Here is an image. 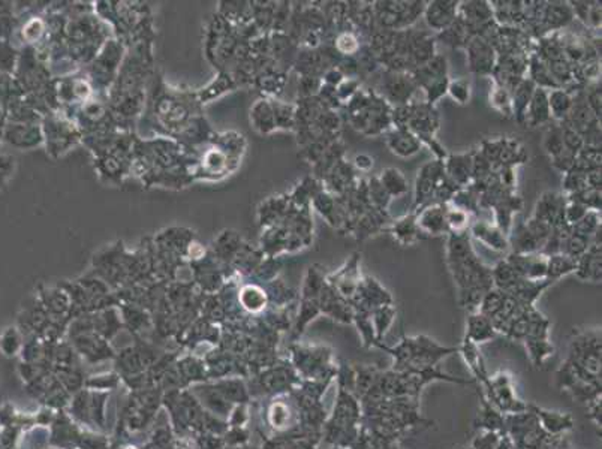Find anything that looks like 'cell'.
<instances>
[{"label":"cell","mask_w":602,"mask_h":449,"mask_svg":"<svg viewBox=\"0 0 602 449\" xmlns=\"http://www.w3.org/2000/svg\"><path fill=\"white\" fill-rule=\"evenodd\" d=\"M447 262L459 288L461 306L476 311L483 296L493 288V280L491 268L476 256L469 233L448 234Z\"/></svg>","instance_id":"1"},{"label":"cell","mask_w":602,"mask_h":449,"mask_svg":"<svg viewBox=\"0 0 602 449\" xmlns=\"http://www.w3.org/2000/svg\"><path fill=\"white\" fill-rule=\"evenodd\" d=\"M345 110L351 126L364 137H378L393 128V106L376 90L360 89Z\"/></svg>","instance_id":"2"},{"label":"cell","mask_w":602,"mask_h":449,"mask_svg":"<svg viewBox=\"0 0 602 449\" xmlns=\"http://www.w3.org/2000/svg\"><path fill=\"white\" fill-rule=\"evenodd\" d=\"M376 31H407L422 16L426 2H402V0H381L372 2Z\"/></svg>","instance_id":"3"},{"label":"cell","mask_w":602,"mask_h":449,"mask_svg":"<svg viewBox=\"0 0 602 449\" xmlns=\"http://www.w3.org/2000/svg\"><path fill=\"white\" fill-rule=\"evenodd\" d=\"M417 90L418 86L410 72L385 71L382 74L378 93L394 108L412 102Z\"/></svg>","instance_id":"4"},{"label":"cell","mask_w":602,"mask_h":449,"mask_svg":"<svg viewBox=\"0 0 602 449\" xmlns=\"http://www.w3.org/2000/svg\"><path fill=\"white\" fill-rule=\"evenodd\" d=\"M444 160H430L420 168L414 184V210L426 206L434 195L436 187L444 180Z\"/></svg>","instance_id":"5"},{"label":"cell","mask_w":602,"mask_h":449,"mask_svg":"<svg viewBox=\"0 0 602 449\" xmlns=\"http://www.w3.org/2000/svg\"><path fill=\"white\" fill-rule=\"evenodd\" d=\"M360 262H361V255L360 253H352L349 260L345 262V265L339 268L336 273H333L330 277L327 279V283L334 288V291L341 296L351 299L354 295L357 294V289L361 282V271H360Z\"/></svg>","instance_id":"6"},{"label":"cell","mask_w":602,"mask_h":449,"mask_svg":"<svg viewBox=\"0 0 602 449\" xmlns=\"http://www.w3.org/2000/svg\"><path fill=\"white\" fill-rule=\"evenodd\" d=\"M464 50H466L468 66L471 72L475 75L491 77L498 60V52L495 47L491 45L487 39L481 36H474Z\"/></svg>","instance_id":"7"},{"label":"cell","mask_w":602,"mask_h":449,"mask_svg":"<svg viewBox=\"0 0 602 449\" xmlns=\"http://www.w3.org/2000/svg\"><path fill=\"white\" fill-rule=\"evenodd\" d=\"M459 0H432L426 2L422 17L434 35L444 32L453 24L459 13Z\"/></svg>","instance_id":"8"},{"label":"cell","mask_w":602,"mask_h":449,"mask_svg":"<svg viewBox=\"0 0 602 449\" xmlns=\"http://www.w3.org/2000/svg\"><path fill=\"white\" fill-rule=\"evenodd\" d=\"M505 261L511 265L515 273L526 280H547V256L537 253H510Z\"/></svg>","instance_id":"9"},{"label":"cell","mask_w":602,"mask_h":449,"mask_svg":"<svg viewBox=\"0 0 602 449\" xmlns=\"http://www.w3.org/2000/svg\"><path fill=\"white\" fill-rule=\"evenodd\" d=\"M436 35L430 31L407 29V56L414 70L436 56Z\"/></svg>","instance_id":"10"},{"label":"cell","mask_w":602,"mask_h":449,"mask_svg":"<svg viewBox=\"0 0 602 449\" xmlns=\"http://www.w3.org/2000/svg\"><path fill=\"white\" fill-rule=\"evenodd\" d=\"M415 211V219L417 225L420 228L424 237H439L447 234L448 235V228L445 222V206L439 202H429L426 206H422Z\"/></svg>","instance_id":"11"},{"label":"cell","mask_w":602,"mask_h":449,"mask_svg":"<svg viewBox=\"0 0 602 449\" xmlns=\"http://www.w3.org/2000/svg\"><path fill=\"white\" fill-rule=\"evenodd\" d=\"M565 195L557 192H544L537 201L535 210H533L532 217L537 221H541L547 225L557 226L567 225L564 221V209H565Z\"/></svg>","instance_id":"12"},{"label":"cell","mask_w":602,"mask_h":449,"mask_svg":"<svg viewBox=\"0 0 602 449\" xmlns=\"http://www.w3.org/2000/svg\"><path fill=\"white\" fill-rule=\"evenodd\" d=\"M457 16L471 27L475 36L480 33L483 27H486L491 21H495L493 8H491L490 2H484V0L460 2Z\"/></svg>","instance_id":"13"},{"label":"cell","mask_w":602,"mask_h":449,"mask_svg":"<svg viewBox=\"0 0 602 449\" xmlns=\"http://www.w3.org/2000/svg\"><path fill=\"white\" fill-rule=\"evenodd\" d=\"M385 144L393 155L402 159L418 155L422 147L417 135L405 128H391L385 133Z\"/></svg>","instance_id":"14"},{"label":"cell","mask_w":602,"mask_h":449,"mask_svg":"<svg viewBox=\"0 0 602 449\" xmlns=\"http://www.w3.org/2000/svg\"><path fill=\"white\" fill-rule=\"evenodd\" d=\"M444 170L448 179L459 187H468L472 183L474 152L448 155L444 160Z\"/></svg>","instance_id":"15"},{"label":"cell","mask_w":602,"mask_h":449,"mask_svg":"<svg viewBox=\"0 0 602 449\" xmlns=\"http://www.w3.org/2000/svg\"><path fill=\"white\" fill-rule=\"evenodd\" d=\"M469 235L486 244L487 248L495 252H505L510 249L508 235L503 234L502 231L491 222L487 221H476L469 226Z\"/></svg>","instance_id":"16"},{"label":"cell","mask_w":602,"mask_h":449,"mask_svg":"<svg viewBox=\"0 0 602 449\" xmlns=\"http://www.w3.org/2000/svg\"><path fill=\"white\" fill-rule=\"evenodd\" d=\"M552 114L549 106V90L537 87L526 110L525 128H540L550 123Z\"/></svg>","instance_id":"17"},{"label":"cell","mask_w":602,"mask_h":449,"mask_svg":"<svg viewBox=\"0 0 602 449\" xmlns=\"http://www.w3.org/2000/svg\"><path fill=\"white\" fill-rule=\"evenodd\" d=\"M576 276L584 282L601 283L602 279V246L601 244H592L581 257L577 260Z\"/></svg>","instance_id":"18"},{"label":"cell","mask_w":602,"mask_h":449,"mask_svg":"<svg viewBox=\"0 0 602 449\" xmlns=\"http://www.w3.org/2000/svg\"><path fill=\"white\" fill-rule=\"evenodd\" d=\"M390 233L393 234L394 240L402 244V246H412V244L418 243L420 240L426 238L417 225L415 211L405 214L399 217L398 221H394L390 226Z\"/></svg>","instance_id":"19"},{"label":"cell","mask_w":602,"mask_h":449,"mask_svg":"<svg viewBox=\"0 0 602 449\" xmlns=\"http://www.w3.org/2000/svg\"><path fill=\"white\" fill-rule=\"evenodd\" d=\"M498 334L493 322H491L486 315L480 311H471V315L466 321V336L464 338H468L469 342L480 345V343H486L488 340L495 338Z\"/></svg>","instance_id":"20"},{"label":"cell","mask_w":602,"mask_h":449,"mask_svg":"<svg viewBox=\"0 0 602 449\" xmlns=\"http://www.w3.org/2000/svg\"><path fill=\"white\" fill-rule=\"evenodd\" d=\"M535 89H537V86L533 84L532 81L526 77L525 79L520 81V83L511 92L513 117L515 118V121L520 126H525L526 110H527V106L530 104V99L533 96V92H535Z\"/></svg>","instance_id":"21"},{"label":"cell","mask_w":602,"mask_h":449,"mask_svg":"<svg viewBox=\"0 0 602 449\" xmlns=\"http://www.w3.org/2000/svg\"><path fill=\"white\" fill-rule=\"evenodd\" d=\"M526 77L540 89H544V90L559 89V86L556 84V81H554V78H553V75L549 70V66H547V63L540 56H537L535 52L529 54Z\"/></svg>","instance_id":"22"},{"label":"cell","mask_w":602,"mask_h":449,"mask_svg":"<svg viewBox=\"0 0 602 449\" xmlns=\"http://www.w3.org/2000/svg\"><path fill=\"white\" fill-rule=\"evenodd\" d=\"M474 36L475 35H474L471 27L457 16L456 21L451 24L448 29H445L444 32L436 35V39L442 40L445 45H449L453 48H466V45L469 44V40Z\"/></svg>","instance_id":"23"},{"label":"cell","mask_w":602,"mask_h":449,"mask_svg":"<svg viewBox=\"0 0 602 449\" xmlns=\"http://www.w3.org/2000/svg\"><path fill=\"white\" fill-rule=\"evenodd\" d=\"M508 240L513 253H537L542 250V244L529 233L525 222L511 228Z\"/></svg>","instance_id":"24"},{"label":"cell","mask_w":602,"mask_h":449,"mask_svg":"<svg viewBox=\"0 0 602 449\" xmlns=\"http://www.w3.org/2000/svg\"><path fill=\"white\" fill-rule=\"evenodd\" d=\"M529 159V153L526 147L520 143L515 138H505L503 137V143H502V148L500 153L498 157L496 165L498 167H510V168H515L517 165H522V163L527 162Z\"/></svg>","instance_id":"25"},{"label":"cell","mask_w":602,"mask_h":449,"mask_svg":"<svg viewBox=\"0 0 602 449\" xmlns=\"http://www.w3.org/2000/svg\"><path fill=\"white\" fill-rule=\"evenodd\" d=\"M378 177L379 183L382 184V187L385 189V192L390 195V198H400L403 195L407 194L409 190V183L407 179L405 177V174L394 168V167H388L385 170H382Z\"/></svg>","instance_id":"26"},{"label":"cell","mask_w":602,"mask_h":449,"mask_svg":"<svg viewBox=\"0 0 602 449\" xmlns=\"http://www.w3.org/2000/svg\"><path fill=\"white\" fill-rule=\"evenodd\" d=\"M532 409L535 412L540 426H542L544 431L550 434H560L567 430H571L574 426V419L571 418V415L544 411L538 409V407H532Z\"/></svg>","instance_id":"27"},{"label":"cell","mask_w":602,"mask_h":449,"mask_svg":"<svg viewBox=\"0 0 602 449\" xmlns=\"http://www.w3.org/2000/svg\"><path fill=\"white\" fill-rule=\"evenodd\" d=\"M572 102H574L572 93L568 89L559 87V89L549 90V106H550L552 120L557 121V123L565 121L571 113Z\"/></svg>","instance_id":"28"},{"label":"cell","mask_w":602,"mask_h":449,"mask_svg":"<svg viewBox=\"0 0 602 449\" xmlns=\"http://www.w3.org/2000/svg\"><path fill=\"white\" fill-rule=\"evenodd\" d=\"M577 261L565 253H556L547 256V280L554 283L576 271Z\"/></svg>","instance_id":"29"},{"label":"cell","mask_w":602,"mask_h":449,"mask_svg":"<svg viewBox=\"0 0 602 449\" xmlns=\"http://www.w3.org/2000/svg\"><path fill=\"white\" fill-rule=\"evenodd\" d=\"M491 280H493V288L511 292L523 279L515 273L508 262L502 260L491 268Z\"/></svg>","instance_id":"30"},{"label":"cell","mask_w":602,"mask_h":449,"mask_svg":"<svg viewBox=\"0 0 602 449\" xmlns=\"http://www.w3.org/2000/svg\"><path fill=\"white\" fill-rule=\"evenodd\" d=\"M460 352H461V355H463L464 361H466V362H468V365L471 367L472 373H474L478 379H480L484 385H487L490 377H488V375H487L486 365H484L483 357H481V352L478 350V345H475V343L469 342L468 338H464V342H463V345H461V348H460Z\"/></svg>","instance_id":"31"},{"label":"cell","mask_w":602,"mask_h":449,"mask_svg":"<svg viewBox=\"0 0 602 449\" xmlns=\"http://www.w3.org/2000/svg\"><path fill=\"white\" fill-rule=\"evenodd\" d=\"M394 318H395V309L393 304L378 307L371 313V319H372L375 337H376V345L381 343L382 337H384L391 328Z\"/></svg>","instance_id":"32"},{"label":"cell","mask_w":602,"mask_h":449,"mask_svg":"<svg viewBox=\"0 0 602 449\" xmlns=\"http://www.w3.org/2000/svg\"><path fill=\"white\" fill-rule=\"evenodd\" d=\"M602 165V150L596 147L584 145L580 152L576 155L574 160V168L576 171L589 172L593 170H599ZM571 170V171H572Z\"/></svg>","instance_id":"33"},{"label":"cell","mask_w":602,"mask_h":449,"mask_svg":"<svg viewBox=\"0 0 602 449\" xmlns=\"http://www.w3.org/2000/svg\"><path fill=\"white\" fill-rule=\"evenodd\" d=\"M445 222L448 228V234L468 233L471 226V214L461 209L445 206Z\"/></svg>","instance_id":"34"},{"label":"cell","mask_w":602,"mask_h":449,"mask_svg":"<svg viewBox=\"0 0 602 449\" xmlns=\"http://www.w3.org/2000/svg\"><path fill=\"white\" fill-rule=\"evenodd\" d=\"M542 145H544L545 153L550 156V159L560 155L565 150L564 140H562V128H560V123H557V121H550V123L547 125V129L544 132Z\"/></svg>","instance_id":"35"},{"label":"cell","mask_w":602,"mask_h":449,"mask_svg":"<svg viewBox=\"0 0 602 449\" xmlns=\"http://www.w3.org/2000/svg\"><path fill=\"white\" fill-rule=\"evenodd\" d=\"M361 48L360 36L352 31H341L336 35L334 39V50L341 57H352Z\"/></svg>","instance_id":"36"},{"label":"cell","mask_w":602,"mask_h":449,"mask_svg":"<svg viewBox=\"0 0 602 449\" xmlns=\"http://www.w3.org/2000/svg\"><path fill=\"white\" fill-rule=\"evenodd\" d=\"M490 105L505 117H513L511 92L493 81V89L490 92Z\"/></svg>","instance_id":"37"},{"label":"cell","mask_w":602,"mask_h":449,"mask_svg":"<svg viewBox=\"0 0 602 449\" xmlns=\"http://www.w3.org/2000/svg\"><path fill=\"white\" fill-rule=\"evenodd\" d=\"M592 244H593V237H586V235H581V234L572 233V231H571V234L568 235V238L564 243L562 253L571 256L572 260L577 261L579 257H581L587 250L591 249Z\"/></svg>","instance_id":"38"},{"label":"cell","mask_w":602,"mask_h":449,"mask_svg":"<svg viewBox=\"0 0 602 449\" xmlns=\"http://www.w3.org/2000/svg\"><path fill=\"white\" fill-rule=\"evenodd\" d=\"M367 196H368V202H371V206L373 209L387 211L391 198L385 192V189L379 183L378 177H372V179L367 182Z\"/></svg>","instance_id":"39"},{"label":"cell","mask_w":602,"mask_h":449,"mask_svg":"<svg viewBox=\"0 0 602 449\" xmlns=\"http://www.w3.org/2000/svg\"><path fill=\"white\" fill-rule=\"evenodd\" d=\"M447 94L454 102H457L459 105H466V104H469V101L472 98V84H471V81L466 79V78L449 79L448 89H447Z\"/></svg>","instance_id":"40"},{"label":"cell","mask_w":602,"mask_h":449,"mask_svg":"<svg viewBox=\"0 0 602 449\" xmlns=\"http://www.w3.org/2000/svg\"><path fill=\"white\" fill-rule=\"evenodd\" d=\"M526 348L532 361L535 365H541L545 358L553 355V346L549 343V338H526Z\"/></svg>","instance_id":"41"},{"label":"cell","mask_w":602,"mask_h":449,"mask_svg":"<svg viewBox=\"0 0 602 449\" xmlns=\"http://www.w3.org/2000/svg\"><path fill=\"white\" fill-rule=\"evenodd\" d=\"M583 94H584V101L587 104V106L591 108L592 113L595 114L596 118L601 120L602 117V86H601V79L592 81V83H587L583 86Z\"/></svg>","instance_id":"42"},{"label":"cell","mask_w":602,"mask_h":449,"mask_svg":"<svg viewBox=\"0 0 602 449\" xmlns=\"http://www.w3.org/2000/svg\"><path fill=\"white\" fill-rule=\"evenodd\" d=\"M601 196H602L601 189L587 187L584 190H580V192H577V194L568 195L567 198L571 199V201H576V202L581 204V206H584L587 210L599 211L601 213V206H602V204H601L602 202Z\"/></svg>","instance_id":"43"},{"label":"cell","mask_w":602,"mask_h":449,"mask_svg":"<svg viewBox=\"0 0 602 449\" xmlns=\"http://www.w3.org/2000/svg\"><path fill=\"white\" fill-rule=\"evenodd\" d=\"M601 226V213L599 211H587L583 219L571 226V231L576 234H581L586 237H593Z\"/></svg>","instance_id":"44"},{"label":"cell","mask_w":602,"mask_h":449,"mask_svg":"<svg viewBox=\"0 0 602 449\" xmlns=\"http://www.w3.org/2000/svg\"><path fill=\"white\" fill-rule=\"evenodd\" d=\"M352 322L357 325V328L364 340L366 346H372L376 343V337H375V330L372 325V319H371V313H364V311H354V319Z\"/></svg>","instance_id":"45"},{"label":"cell","mask_w":602,"mask_h":449,"mask_svg":"<svg viewBox=\"0 0 602 449\" xmlns=\"http://www.w3.org/2000/svg\"><path fill=\"white\" fill-rule=\"evenodd\" d=\"M562 186H564V195H572L577 194L580 190L587 189V175L586 172L581 171H576L572 170L567 174H564V180H562Z\"/></svg>","instance_id":"46"},{"label":"cell","mask_w":602,"mask_h":449,"mask_svg":"<svg viewBox=\"0 0 602 449\" xmlns=\"http://www.w3.org/2000/svg\"><path fill=\"white\" fill-rule=\"evenodd\" d=\"M560 128H562V140H564L565 150L572 155H577L584 147L583 137L572 126H569L568 123H564V121L560 123Z\"/></svg>","instance_id":"47"},{"label":"cell","mask_w":602,"mask_h":449,"mask_svg":"<svg viewBox=\"0 0 602 449\" xmlns=\"http://www.w3.org/2000/svg\"><path fill=\"white\" fill-rule=\"evenodd\" d=\"M361 89V81L360 78H345L341 83L336 87L337 98L341 105H346L355 94H357Z\"/></svg>","instance_id":"48"},{"label":"cell","mask_w":602,"mask_h":449,"mask_svg":"<svg viewBox=\"0 0 602 449\" xmlns=\"http://www.w3.org/2000/svg\"><path fill=\"white\" fill-rule=\"evenodd\" d=\"M587 211H591V210H587L584 206H581V204L567 198L565 209H564V221L568 226H574L577 222H580L583 219Z\"/></svg>","instance_id":"49"},{"label":"cell","mask_w":602,"mask_h":449,"mask_svg":"<svg viewBox=\"0 0 602 449\" xmlns=\"http://www.w3.org/2000/svg\"><path fill=\"white\" fill-rule=\"evenodd\" d=\"M550 160H552V165H553L554 170H557L559 172H562V174H567L574 168V160H576V155H572V153L567 152V150H564L562 153L552 157Z\"/></svg>","instance_id":"50"},{"label":"cell","mask_w":602,"mask_h":449,"mask_svg":"<svg viewBox=\"0 0 602 449\" xmlns=\"http://www.w3.org/2000/svg\"><path fill=\"white\" fill-rule=\"evenodd\" d=\"M373 165H375V159L371 155H366V153L357 155V156L354 157V162H352L354 170H357L360 172L372 171Z\"/></svg>","instance_id":"51"},{"label":"cell","mask_w":602,"mask_h":449,"mask_svg":"<svg viewBox=\"0 0 602 449\" xmlns=\"http://www.w3.org/2000/svg\"><path fill=\"white\" fill-rule=\"evenodd\" d=\"M499 440V436L496 434V431H487L484 436L478 438L474 443L475 449H495L496 443Z\"/></svg>","instance_id":"52"},{"label":"cell","mask_w":602,"mask_h":449,"mask_svg":"<svg viewBox=\"0 0 602 449\" xmlns=\"http://www.w3.org/2000/svg\"><path fill=\"white\" fill-rule=\"evenodd\" d=\"M345 79V75H344V72H341L337 66H334V67H330V70H327L325 72H324V83L327 84V86H332V87H337L341 81Z\"/></svg>","instance_id":"53"}]
</instances>
